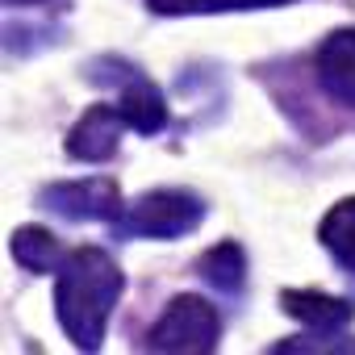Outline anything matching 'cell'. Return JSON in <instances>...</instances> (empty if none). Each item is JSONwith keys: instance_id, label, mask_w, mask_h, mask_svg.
I'll return each mask as SVG.
<instances>
[{"instance_id": "obj_1", "label": "cell", "mask_w": 355, "mask_h": 355, "mask_svg": "<svg viewBox=\"0 0 355 355\" xmlns=\"http://www.w3.org/2000/svg\"><path fill=\"white\" fill-rule=\"evenodd\" d=\"M121 288H125V276L105 247L67 251V259L55 276V313H59L63 334L80 351H101L109 313L121 301Z\"/></svg>"}, {"instance_id": "obj_2", "label": "cell", "mask_w": 355, "mask_h": 355, "mask_svg": "<svg viewBox=\"0 0 355 355\" xmlns=\"http://www.w3.org/2000/svg\"><path fill=\"white\" fill-rule=\"evenodd\" d=\"M205 201L189 189H150L117 218L121 239H184L201 226Z\"/></svg>"}, {"instance_id": "obj_3", "label": "cell", "mask_w": 355, "mask_h": 355, "mask_svg": "<svg viewBox=\"0 0 355 355\" xmlns=\"http://www.w3.org/2000/svg\"><path fill=\"white\" fill-rule=\"evenodd\" d=\"M222 338V318L214 309V301H205L201 293H180L171 297L167 309L159 313V322L146 334L150 351H214Z\"/></svg>"}, {"instance_id": "obj_4", "label": "cell", "mask_w": 355, "mask_h": 355, "mask_svg": "<svg viewBox=\"0 0 355 355\" xmlns=\"http://www.w3.org/2000/svg\"><path fill=\"white\" fill-rule=\"evenodd\" d=\"M88 76L101 80V84H117V109L125 113L130 130H138V134H159V130L167 125V101H163V92H159L138 67H130V63H121V59H101V63L88 67Z\"/></svg>"}, {"instance_id": "obj_5", "label": "cell", "mask_w": 355, "mask_h": 355, "mask_svg": "<svg viewBox=\"0 0 355 355\" xmlns=\"http://www.w3.org/2000/svg\"><path fill=\"white\" fill-rule=\"evenodd\" d=\"M38 205L67 222H117L121 218V189L113 180H63L38 193Z\"/></svg>"}, {"instance_id": "obj_6", "label": "cell", "mask_w": 355, "mask_h": 355, "mask_svg": "<svg viewBox=\"0 0 355 355\" xmlns=\"http://www.w3.org/2000/svg\"><path fill=\"white\" fill-rule=\"evenodd\" d=\"M130 130L125 113L117 105H92L80 113V121L71 125L67 134V155L71 159H84V163H105L117 155L121 146V134Z\"/></svg>"}, {"instance_id": "obj_7", "label": "cell", "mask_w": 355, "mask_h": 355, "mask_svg": "<svg viewBox=\"0 0 355 355\" xmlns=\"http://www.w3.org/2000/svg\"><path fill=\"white\" fill-rule=\"evenodd\" d=\"M280 309L293 322H301L305 330H318V334H338L355 322V301L351 297H330V293H318V288H284Z\"/></svg>"}, {"instance_id": "obj_8", "label": "cell", "mask_w": 355, "mask_h": 355, "mask_svg": "<svg viewBox=\"0 0 355 355\" xmlns=\"http://www.w3.org/2000/svg\"><path fill=\"white\" fill-rule=\"evenodd\" d=\"M318 84L330 101H338L343 109H355V26L351 30H334L313 59Z\"/></svg>"}, {"instance_id": "obj_9", "label": "cell", "mask_w": 355, "mask_h": 355, "mask_svg": "<svg viewBox=\"0 0 355 355\" xmlns=\"http://www.w3.org/2000/svg\"><path fill=\"white\" fill-rule=\"evenodd\" d=\"M9 251H13V259H17L26 272H34V276L59 272V268H63V259H67L63 243H59L46 226H21V230H13Z\"/></svg>"}, {"instance_id": "obj_10", "label": "cell", "mask_w": 355, "mask_h": 355, "mask_svg": "<svg viewBox=\"0 0 355 355\" xmlns=\"http://www.w3.org/2000/svg\"><path fill=\"white\" fill-rule=\"evenodd\" d=\"M197 276H201L209 288L226 293V297L243 293V284H247V255H243V247H239V243H218V247H209V251L197 259Z\"/></svg>"}, {"instance_id": "obj_11", "label": "cell", "mask_w": 355, "mask_h": 355, "mask_svg": "<svg viewBox=\"0 0 355 355\" xmlns=\"http://www.w3.org/2000/svg\"><path fill=\"white\" fill-rule=\"evenodd\" d=\"M318 239L334 255V263L355 276V197H343L326 209V218L318 222Z\"/></svg>"}, {"instance_id": "obj_12", "label": "cell", "mask_w": 355, "mask_h": 355, "mask_svg": "<svg viewBox=\"0 0 355 355\" xmlns=\"http://www.w3.org/2000/svg\"><path fill=\"white\" fill-rule=\"evenodd\" d=\"M293 0H146V9L159 17H189V13H251V9H276Z\"/></svg>"}, {"instance_id": "obj_13", "label": "cell", "mask_w": 355, "mask_h": 355, "mask_svg": "<svg viewBox=\"0 0 355 355\" xmlns=\"http://www.w3.org/2000/svg\"><path fill=\"white\" fill-rule=\"evenodd\" d=\"M9 5H34V0H9Z\"/></svg>"}]
</instances>
